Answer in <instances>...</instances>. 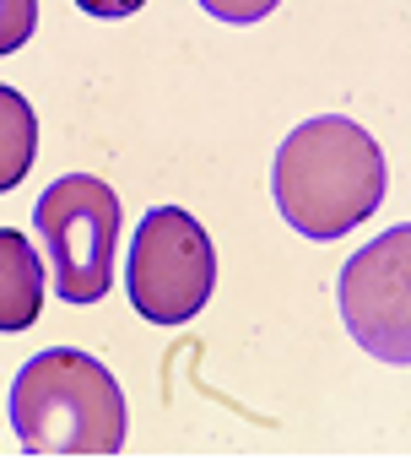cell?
<instances>
[{
    "label": "cell",
    "instance_id": "cell-1",
    "mask_svg": "<svg viewBox=\"0 0 411 460\" xmlns=\"http://www.w3.org/2000/svg\"><path fill=\"white\" fill-rule=\"evenodd\" d=\"M384 184L389 173H384L379 141L341 114H319L287 130L271 168L276 211L303 239H319V244L352 234L363 217H373L384 200Z\"/></svg>",
    "mask_w": 411,
    "mask_h": 460
},
{
    "label": "cell",
    "instance_id": "cell-2",
    "mask_svg": "<svg viewBox=\"0 0 411 460\" xmlns=\"http://www.w3.org/2000/svg\"><path fill=\"white\" fill-rule=\"evenodd\" d=\"M119 379L76 347H49L17 368L12 433L28 455H119L125 449Z\"/></svg>",
    "mask_w": 411,
    "mask_h": 460
},
{
    "label": "cell",
    "instance_id": "cell-3",
    "mask_svg": "<svg viewBox=\"0 0 411 460\" xmlns=\"http://www.w3.org/2000/svg\"><path fill=\"white\" fill-rule=\"evenodd\" d=\"M33 227L60 304H103L119 250V195L92 173H66L39 195Z\"/></svg>",
    "mask_w": 411,
    "mask_h": 460
},
{
    "label": "cell",
    "instance_id": "cell-4",
    "mask_svg": "<svg viewBox=\"0 0 411 460\" xmlns=\"http://www.w3.org/2000/svg\"><path fill=\"white\" fill-rule=\"evenodd\" d=\"M130 304L152 325H184L217 288V250L184 206H157L141 217L130 244Z\"/></svg>",
    "mask_w": 411,
    "mask_h": 460
},
{
    "label": "cell",
    "instance_id": "cell-5",
    "mask_svg": "<svg viewBox=\"0 0 411 460\" xmlns=\"http://www.w3.org/2000/svg\"><path fill=\"white\" fill-rule=\"evenodd\" d=\"M346 331L384 363H411V234L389 227L341 271Z\"/></svg>",
    "mask_w": 411,
    "mask_h": 460
},
{
    "label": "cell",
    "instance_id": "cell-6",
    "mask_svg": "<svg viewBox=\"0 0 411 460\" xmlns=\"http://www.w3.org/2000/svg\"><path fill=\"white\" fill-rule=\"evenodd\" d=\"M44 309V261L28 234L0 227V331H28Z\"/></svg>",
    "mask_w": 411,
    "mask_h": 460
},
{
    "label": "cell",
    "instance_id": "cell-7",
    "mask_svg": "<svg viewBox=\"0 0 411 460\" xmlns=\"http://www.w3.org/2000/svg\"><path fill=\"white\" fill-rule=\"evenodd\" d=\"M33 157H39V114L17 87L0 82V195L28 179Z\"/></svg>",
    "mask_w": 411,
    "mask_h": 460
},
{
    "label": "cell",
    "instance_id": "cell-8",
    "mask_svg": "<svg viewBox=\"0 0 411 460\" xmlns=\"http://www.w3.org/2000/svg\"><path fill=\"white\" fill-rule=\"evenodd\" d=\"M39 28V0H0V55H12Z\"/></svg>",
    "mask_w": 411,
    "mask_h": 460
},
{
    "label": "cell",
    "instance_id": "cell-9",
    "mask_svg": "<svg viewBox=\"0 0 411 460\" xmlns=\"http://www.w3.org/2000/svg\"><path fill=\"white\" fill-rule=\"evenodd\" d=\"M217 22H260L276 12V0H200Z\"/></svg>",
    "mask_w": 411,
    "mask_h": 460
},
{
    "label": "cell",
    "instance_id": "cell-10",
    "mask_svg": "<svg viewBox=\"0 0 411 460\" xmlns=\"http://www.w3.org/2000/svg\"><path fill=\"white\" fill-rule=\"evenodd\" d=\"M76 6H82L87 17H109V22H114V17H130V12H141L146 0H76Z\"/></svg>",
    "mask_w": 411,
    "mask_h": 460
}]
</instances>
